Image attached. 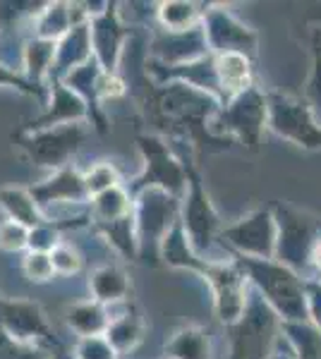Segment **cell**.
<instances>
[{
	"instance_id": "6da1fadb",
	"label": "cell",
	"mask_w": 321,
	"mask_h": 359,
	"mask_svg": "<svg viewBox=\"0 0 321 359\" xmlns=\"http://www.w3.org/2000/svg\"><path fill=\"white\" fill-rule=\"evenodd\" d=\"M132 86H142L139 106L163 139H190L202 154L228 151L235 144L232 139L216 137L209 130L211 118L221 111V103L214 96L183 82L156 84L147 74V67H144L142 82Z\"/></svg>"
},
{
	"instance_id": "7a4b0ae2",
	"label": "cell",
	"mask_w": 321,
	"mask_h": 359,
	"mask_svg": "<svg viewBox=\"0 0 321 359\" xmlns=\"http://www.w3.org/2000/svg\"><path fill=\"white\" fill-rule=\"evenodd\" d=\"M230 257L244 271L249 285L273 306L283 321H309L305 278H300V273L278 264L276 259H249L237 254Z\"/></svg>"
},
{
	"instance_id": "3957f363",
	"label": "cell",
	"mask_w": 321,
	"mask_h": 359,
	"mask_svg": "<svg viewBox=\"0 0 321 359\" xmlns=\"http://www.w3.org/2000/svg\"><path fill=\"white\" fill-rule=\"evenodd\" d=\"M225 335L228 359H268L283 335V318L252 287L242 316L225 326Z\"/></svg>"
},
{
	"instance_id": "277c9868",
	"label": "cell",
	"mask_w": 321,
	"mask_h": 359,
	"mask_svg": "<svg viewBox=\"0 0 321 359\" xmlns=\"http://www.w3.org/2000/svg\"><path fill=\"white\" fill-rule=\"evenodd\" d=\"M185 170H188V192L183 196L180 223L190 240V247L195 249L197 257L207 259V262H228L230 254L218 245V233L223 225H221L218 213L204 189L199 168L192 161H185Z\"/></svg>"
},
{
	"instance_id": "5b68a950",
	"label": "cell",
	"mask_w": 321,
	"mask_h": 359,
	"mask_svg": "<svg viewBox=\"0 0 321 359\" xmlns=\"http://www.w3.org/2000/svg\"><path fill=\"white\" fill-rule=\"evenodd\" d=\"M183 199L166 189L149 187L134 196V233H137V262L161 264V245L180 223Z\"/></svg>"
},
{
	"instance_id": "8992f818",
	"label": "cell",
	"mask_w": 321,
	"mask_h": 359,
	"mask_svg": "<svg viewBox=\"0 0 321 359\" xmlns=\"http://www.w3.org/2000/svg\"><path fill=\"white\" fill-rule=\"evenodd\" d=\"M273 218H276V262L293 269L295 273L309 269L312 262V252L321 240V218L312 216L307 211L290 206V204H278L271 206Z\"/></svg>"
},
{
	"instance_id": "52a82bcc",
	"label": "cell",
	"mask_w": 321,
	"mask_h": 359,
	"mask_svg": "<svg viewBox=\"0 0 321 359\" xmlns=\"http://www.w3.org/2000/svg\"><path fill=\"white\" fill-rule=\"evenodd\" d=\"M268 127V106L266 94L259 86H252L244 94L235 96L230 103H225L218 113L211 118L209 130L216 137L232 139L235 144H242L249 151H259L261 135Z\"/></svg>"
},
{
	"instance_id": "ba28073f",
	"label": "cell",
	"mask_w": 321,
	"mask_h": 359,
	"mask_svg": "<svg viewBox=\"0 0 321 359\" xmlns=\"http://www.w3.org/2000/svg\"><path fill=\"white\" fill-rule=\"evenodd\" d=\"M137 149L144 158V170L127 187L132 199L149 187L166 189L183 199L188 192V170H185V161L173 151L168 139L161 135H137Z\"/></svg>"
},
{
	"instance_id": "9c48e42d",
	"label": "cell",
	"mask_w": 321,
	"mask_h": 359,
	"mask_svg": "<svg viewBox=\"0 0 321 359\" xmlns=\"http://www.w3.org/2000/svg\"><path fill=\"white\" fill-rule=\"evenodd\" d=\"M86 125L89 123L58 125L37 132H15L13 142L32 165L48 168L55 172L60 168H67L70 161L81 149V144L86 142V137H89Z\"/></svg>"
},
{
	"instance_id": "30bf717a",
	"label": "cell",
	"mask_w": 321,
	"mask_h": 359,
	"mask_svg": "<svg viewBox=\"0 0 321 359\" xmlns=\"http://www.w3.org/2000/svg\"><path fill=\"white\" fill-rule=\"evenodd\" d=\"M195 273L202 276L209 283V287H211L216 318L223 326L235 323L242 316L249 290H252L247 276L235 264V259L230 257L228 262H207V259H202L197 264Z\"/></svg>"
},
{
	"instance_id": "8fae6325",
	"label": "cell",
	"mask_w": 321,
	"mask_h": 359,
	"mask_svg": "<svg viewBox=\"0 0 321 359\" xmlns=\"http://www.w3.org/2000/svg\"><path fill=\"white\" fill-rule=\"evenodd\" d=\"M268 106V130L278 135L285 142L295 144L307 151L321 149V125L314 118L312 108L307 101L295 98L290 94H278L271 91L266 94Z\"/></svg>"
},
{
	"instance_id": "7c38bea8",
	"label": "cell",
	"mask_w": 321,
	"mask_h": 359,
	"mask_svg": "<svg viewBox=\"0 0 321 359\" xmlns=\"http://www.w3.org/2000/svg\"><path fill=\"white\" fill-rule=\"evenodd\" d=\"M276 218L271 208H259L240 218L237 223L223 225L218 233V245L228 254L249 259H273L276 257Z\"/></svg>"
},
{
	"instance_id": "4fadbf2b",
	"label": "cell",
	"mask_w": 321,
	"mask_h": 359,
	"mask_svg": "<svg viewBox=\"0 0 321 359\" xmlns=\"http://www.w3.org/2000/svg\"><path fill=\"white\" fill-rule=\"evenodd\" d=\"M0 328L20 343L41 345L46 350L60 347L44 309L32 299H5L0 294Z\"/></svg>"
},
{
	"instance_id": "5bb4252c",
	"label": "cell",
	"mask_w": 321,
	"mask_h": 359,
	"mask_svg": "<svg viewBox=\"0 0 321 359\" xmlns=\"http://www.w3.org/2000/svg\"><path fill=\"white\" fill-rule=\"evenodd\" d=\"M91 32V50L103 72H118L122 50L132 39V27L125 22L118 3H106L101 13L89 20Z\"/></svg>"
},
{
	"instance_id": "9a60e30c",
	"label": "cell",
	"mask_w": 321,
	"mask_h": 359,
	"mask_svg": "<svg viewBox=\"0 0 321 359\" xmlns=\"http://www.w3.org/2000/svg\"><path fill=\"white\" fill-rule=\"evenodd\" d=\"M204 34H207L209 50L216 55L221 53H242L247 57H256L259 36L254 29L244 27L237 17H232L221 5H211L204 17Z\"/></svg>"
},
{
	"instance_id": "2e32d148",
	"label": "cell",
	"mask_w": 321,
	"mask_h": 359,
	"mask_svg": "<svg viewBox=\"0 0 321 359\" xmlns=\"http://www.w3.org/2000/svg\"><path fill=\"white\" fill-rule=\"evenodd\" d=\"M207 53L211 50H209L207 34H204V22L188 32H166L161 27H154L151 41L147 46V57L163 67L185 65V62L199 60Z\"/></svg>"
},
{
	"instance_id": "e0dca14e",
	"label": "cell",
	"mask_w": 321,
	"mask_h": 359,
	"mask_svg": "<svg viewBox=\"0 0 321 359\" xmlns=\"http://www.w3.org/2000/svg\"><path fill=\"white\" fill-rule=\"evenodd\" d=\"M48 103L37 118H32L22 127L20 132H37V130H48V127L58 125H72V123H89V108L81 98L74 94L72 89H67L60 79L48 77Z\"/></svg>"
},
{
	"instance_id": "ac0fdd59",
	"label": "cell",
	"mask_w": 321,
	"mask_h": 359,
	"mask_svg": "<svg viewBox=\"0 0 321 359\" xmlns=\"http://www.w3.org/2000/svg\"><path fill=\"white\" fill-rule=\"evenodd\" d=\"M110 326L106 331V340L110 343L115 352L125 355V352L134 350L144 338V318L137 311V306L132 304V299H125V302H115V304H106Z\"/></svg>"
},
{
	"instance_id": "d6986e66",
	"label": "cell",
	"mask_w": 321,
	"mask_h": 359,
	"mask_svg": "<svg viewBox=\"0 0 321 359\" xmlns=\"http://www.w3.org/2000/svg\"><path fill=\"white\" fill-rule=\"evenodd\" d=\"M91 57H94V50H91L89 22H81V25H74L65 36L58 41L55 62H53V69H51L48 77L65 79L72 69L81 67L84 62H89Z\"/></svg>"
},
{
	"instance_id": "ffe728a7",
	"label": "cell",
	"mask_w": 321,
	"mask_h": 359,
	"mask_svg": "<svg viewBox=\"0 0 321 359\" xmlns=\"http://www.w3.org/2000/svg\"><path fill=\"white\" fill-rule=\"evenodd\" d=\"M216 74L225 103H230L235 96L254 86V60L242 53H221L216 55Z\"/></svg>"
},
{
	"instance_id": "44dd1931",
	"label": "cell",
	"mask_w": 321,
	"mask_h": 359,
	"mask_svg": "<svg viewBox=\"0 0 321 359\" xmlns=\"http://www.w3.org/2000/svg\"><path fill=\"white\" fill-rule=\"evenodd\" d=\"M89 290H91V299H96V302L115 304V302H125V299H130L132 283L120 266L103 264V266H98L94 273H91Z\"/></svg>"
},
{
	"instance_id": "7402d4cb",
	"label": "cell",
	"mask_w": 321,
	"mask_h": 359,
	"mask_svg": "<svg viewBox=\"0 0 321 359\" xmlns=\"http://www.w3.org/2000/svg\"><path fill=\"white\" fill-rule=\"evenodd\" d=\"M211 5L188 3V0H168L156 5V27L166 32H188L199 27Z\"/></svg>"
},
{
	"instance_id": "603a6c76",
	"label": "cell",
	"mask_w": 321,
	"mask_h": 359,
	"mask_svg": "<svg viewBox=\"0 0 321 359\" xmlns=\"http://www.w3.org/2000/svg\"><path fill=\"white\" fill-rule=\"evenodd\" d=\"M89 213H91V228L122 221V218L134 216V199L127 192V187L118 184V187L108 189V192L91 196Z\"/></svg>"
},
{
	"instance_id": "cb8c5ba5",
	"label": "cell",
	"mask_w": 321,
	"mask_h": 359,
	"mask_svg": "<svg viewBox=\"0 0 321 359\" xmlns=\"http://www.w3.org/2000/svg\"><path fill=\"white\" fill-rule=\"evenodd\" d=\"M0 208L10 221L22 223L29 230L46 223L44 213L39 211L37 201H34L27 187H0Z\"/></svg>"
},
{
	"instance_id": "d4e9b609",
	"label": "cell",
	"mask_w": 321,
	"mask_h": 359,
	"mask_svg": "<svg viewBox=\"0 0 321 359\" xmlns=\"http://www.w3.org/2000/svg\"><path fill=\"white\" fill-rule=\"evenodd\" d=\"M67 326L72 328L79 338H94V335H106L110 318L106 311V304L96 299L77 302L67 311Z\"/></svg>"
},
{
	"instance_id": "484cf974",
	"label": "cell",
	"mask_w": 321,
	"mask_h": 359,
	"mask_svg": "<svg viewBox=\"0 0 321 359\" xmlns=\"http://www.w3.org/2000/svg\"><path fill=\"white\" fill-rule=\"evenodd\" d=\"M55 41H46V39H32L25 48V69L22 74L34 86H46L48 74L55 62Z\"/></svg>"
},
{
	"instance_id": "4316f807",
	"label": "cell",
	"mask_w": 321,
	"mask_h": 359,
	"mask_svg": "<svg viewBox=\"0 0 321 359\" xmlns=\"http://www.w3.org/2000/svg\"><path fill=\"white\" fill-rule=\"evenodd\" d=\"M171 359H211V340L204 328H183L166 343Z\"/></svg>"
},
{
	"instance_id": "83f0119b",
	"label": "cell",
	"mask_w": 321,
	"mask_h": 359,
	"mask_svg": "<svg viewBox=\"0 0 321 359\" xmlns=\"http://www.w3.org/2000/svg\"><path fill=\"white\" fill-rule=\"evenodd\" d=\"M283 338L293 347L295 359H321V328L312 321H283Z\"/></svg>"
},
{
	"instance_id": "f1b7e54d",
	"label": "cell",
	"mask_w": 321,
	"mask_h": 359,
	"mask_svg": "<svg viewBox=\"0 0 321 359\" xmlns=\"http://www.w3.org/2000/svg\"><path fill=\"white\" fill-rule=\"evenodd\" d=\"M312 74H309V82L305 89V101L312 108L314 118L321 125V29L312 34Z\"/></svg>"
},
{
	"instance_id": "f546056e",
	"label": "cell",
	"mask_w": 321,
	"mask_h": 359,
	"mask_svg": "<svg viewBox=\"0 0 321 359\" xmlns=\"http://www.w3.org/2000/svg\"><path fill=\"white\" fill-rule=\"evenodd\" d=\"M84 184H86V192H89V199H91V196H98V194L108 192V189L118 187L120 175L113 163L101 161V163L91 165L89 170L84 172Z\"/></svg>"
},
{
	"instance_id": "4dcf8cb0",
	"label": "cell",
	"mask_w": 321,
	"mask_h": 359,
	"mask_svg": "<svg viewBox=\"0 0 321 359\" xmlns=\"http://www.w3.org/2000/svg\"><path fill=\"white\" fill-rule=\"evenodd\" d=\"M51 355H53V350H46L41 345L20 343V340L10 338L0 328V359H51Z\"/></svg>"
},
{
	"instance_id": "1f68e13d",
	"label": "cell",
	"mask_w": 321,
	"mask_h": 359,
	"mask_svg": "<svg viewBox=\"0 0 321 359\" xmlns=\"http://www.w3.org/2000/svg\"><path fill=\"white\" fill-rule=\"evenodd\" d=\"M51 262H53L55 276H77L84 269V257L79 254V249L67 242H60L53 252H51Z\"/></svg>"
},
{
	"instance_id": "d6a6232c",
	"label": "cell",
	"mask_w": 321,
	"mask_h": 359,
	"mask_svg": "<svg viewBox=\"0 0 321 359\" xmlns=\"http://www.w3.org/2000/svg\"><path fill=\"white\" fill-rule=\"evenodd\" d=\"M22 273L29 278L32 283H48L55 278L53 262H51V254L44 252H27L22 259Z\"/></svg>"
},
{
	"instance_id": "836d02e7",
	"label": "cell",
	"mask_w": 321,
	"mask_h": 359,
	"mask_svg": "<svg viewBox=\"0 0 321 359\" xmlns=\"http://www.w3.org/2000/svg\"><path fill=\"white\" fill-rule=\"evenodd\" d=\"M0 86H13L20 94L37 98L44 108H46V103H48V86H34L25 74L13 72V69H8L3 62H0Z\"/></svg>"
},
{
	"instance_id": "e575fe53",
	"label": "cell",
	"mask_w": 321,
	"mask_h": 359,
	"mask_svg": "<svg viewBox=\"0 0 321 359\" xmlns=\"http://www.w3.org/2000/svg\"><path fill=\"white\" fill-rule=\"evenodd\" d=\"M0 249L10 254L29 249V228H25V225L17 221L5 218V221L0 223Z\"/></svg>"
},
{
	"instance_id": "d590c367",
	"label": "cell",
	"mask_w": 321,
	"mask_h": 359,
	"mask_svg": "<svg viewBox=\"0 0 321 359\" xmlns=\"http://www.w3.org/2000/svg\"><path fill=\"white\" fill-rule=\"evenodd\" d=\"M74 357L77 359H120L118 352L110 347L106 335H94V338H77L74 343Z\"/></svg>"
},
{
	"instance_id": "8d00e7d4",
	"label": "cell",
	"mask_w": 321,
	"mask_h": 359,
	"mask_svg": "<svg viewBox=\"0 0 321 359\" xmlns=\"http://www.w3.org/2000/svg\"><path fill=\"white\" fill-rule=\"evenodd\" d=\"M60 230L55 228L53 223L46 221L44 225H39V228L29 230V249L27 252H44V254H51L53 249L60 245Z\"/></svg>"
},
{
	"instance_id": "74e56055",
	"label": "cell",
	"mask_w": 321,
	"mask_h": 359,
	"mask_svg": "<svg viewBox=\"0 0 321 359\" xmlns=\"http://www.w3.org/2000/svg\"><path fill=\"white\" fill-rule=\"evenodd\" d=\"M305 290H307L309 321H312L317 328H321V280H317V278H307Z\"/></svg>"
},
{
	"instance_id": "f35d334b",
	"label": "cell",
	"mask_w": 321,
	"mask_h": 359,
	"mask_svg": "<svg viewBox=\"0 0 321 359\" xmlns=\"http://www.w3.org/2000/svg\"><path fill=\"white\" fill-rule=\"evenodd\" d=\"M268 359H295V352H293V347L288 345V340L281 335V340H278V345H276V350L271 352V357Z\"/></svg>"
},
{
	"instance_id": "ab89813d",
	"label": "cell",
	"mask_w": 321,
	"mask_h": 359,
	"mask_svg": "<svg viewBox=\"0 0 321 359\" xmlns=\"http://www.w3.org/2000/svg\"><path fill=\"white\" fill-rule=\"evenodd\" d=\"M309 269L317 273V280H321V240H319V245L314 247V252H312V262H309Z\"/></svg>"
},
{
	"instance_id": "60d3db41",
	"label": "cell",
	"mask_w": 321,
	"mask_h": 359,
	"mask_svg": "<svg viewBox=\"0 0 321 359\" xmlns=\"http://www.w3.org/2000/svg\"><path fill=\"white\" fill-rule=\"evenodd\" d=\"M51 359H77V357H74V352H67L65 347L60 345V347H55V350H53Z\"/></svg>"
},
{
	"instance_id": "b9f144b4",
	"label": "cell",
	"mask_w": 321,
	"mask_h": 359,
	"mask_svg": "<svg viewBox=\"0 0 321 359\" xmlns=\"http://www.w3.org/2000/svg\"><path fill=\"white\" fill-rule=\"evenodd\" d=\"M166 359H171V357H166Z\"/></svg>"
}]
</instances>
